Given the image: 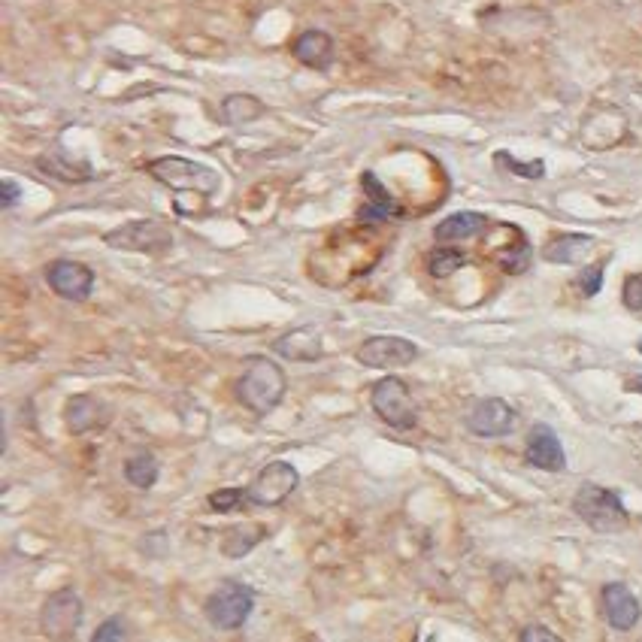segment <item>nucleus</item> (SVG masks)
Returning <instances> with one entry per match:
<instances>
[{
	"mask_svg": "<svg viewBox=\"0 0 642 642\" xmlns=\"http://www.w3.org/2000/svg\"><path fill=\"white\" fill-rule=\"evenodd\" d=\"M285 388H288V379H285V370L264 358V355H252L246 361V370L243 376L237 379V400L255 412V415H267L273 412L282 397H285Z\"/></svg>",
	"mask_w": 642,
	"mask_h": 642,
	"instance_id": "1",
	"label": "nucleus"
},
{
	"mask_svg": "<svg viewBox=\"0 0 642 642\" xmlns=\"http://www.w3.org/2000/svg\"><path fill=\"white\" fill-rule=\"evenodd\" d=\"M149 176L158 179L161 185L173 188V191H194V194H216L222 188V173H216L212 167L182 158V155H164L146 164Z\"/></svg>",
	"mask_w": 642,
	"mask_h": 642,
	"instance_id": "2",
	"label": "nucleus"
},
{
	"mask_svg": "<svg viewBox=\"0 0 642 642\" xmlns=\"http://www.w3.org/2000/svg\"><path fill=\"white\" fill-rule=\"evenodd\" d=\"M255 609V591L246 582L225 579L203 603V615L216 630H240Z\"/></svg>",
	"mask_w": 642,
	"mask_h": 642,
	"instance_id": "3",
	"label": "nucleus"
},
{
	"mask_svg": "<svg viewBox=\"0 0 642 642\" xmlns=\"http://www.w3.org/2000/svg\"><path fill=\"white\" fill-rule=\"evenodd\" d=\"M573 512L597 533H618L627 527V509L621 497L603 485L585 482L573 497Z\"/></svg>",
	"mask_w": 642,
	"mask_h": 642,
	"instance_id": "4",
	"label": "nucleus"
},
{
	"mask_svg": "<svg viewBox=\"0 0 642 642\" xmlns=\"http://www.w3.org/2000/svg\"><path fill=\"white\" fill-rule=\"evenodd\" d=\"M85 618V606L76 588H61L55 594L46 597L43 609H40V630L43 636H49L52 642H70Z\"/></svg>",
	"mask_w": 642,
	"mask_h": 642,
	"instance_id": "5",
	"label": "nucleus"
},
{
	"mask_svg": "<svg viewBox=\"0 0 642 642\" xmlns=\"http://www.w3.org/2000/svg\"><path fill=\"white\" fill-rule=\"evenodd\" d=\"M370 403L376 409V415L391 424L394 431H412L418 424V409L415 400L409 394V385L397 376H385L373 385L370 391Z\"/></svg>",
	"mask_w": 642,
	"mask_h": 642,
	"instance_id": "6",
	"label": "nucleus"
},
{
	"mask_svg": "<svg viewBox=\"0 0 642 642\" xmlns=\"http://www.w3.org/2000/svg\"><path fill=\"white\" fill-rule=\"evenodd\" d=\"M110 249L122 252H143V255H161L173 246V231L158 219H137L122 228H113L103 237Z\"/></svg>",
	"mask_w": 642,
	"mask_h": 642,
	"instance_id": "7",
	"label": "nucleus"
},
{
	"mask_svg": "<svg viewBox=\"0 0 642 642\" xmlns=\"http://www.w3.org/2000/svg\"><path fill=\"white\" fill-rule=\"evenodd\" d=\"M300 485V473L288 461H270L267 467L258 470L252 485L246 488V497L252 506H279L285 503Z\"/></svg>",
	"mask_w": 642,
	"mask_h": 642,
	"instance_id": "8",
	"label": "nucleus"
},
{
	"mask_svg": "<svg viewBox=\"0 0 642 642\" xmlns=\"http://www.w3.org/2000/svg\"><path fill=\"white\" fill-rule=\"evenodd\" d=\"M515 409L500 400V397H482L470 406L467 412V427H470V434L476 437H485V440H494V437H506L515 431Z\"/></svg>",
	"mask_w": 642,
	"mask_h": 642,
	"instance_id": "9",
	"label": "nucleus"
},
{
	"mask_svg": "<svg viewBox=\"0 0 642 642\" xmlns=\"http://www.w3.org/2000/svg\"><path fill=\"white\" fill-rule=\"evenodd\" d=\"M418 355H421V349L412 340H406V337H370L358 349V361L364 367H370V370L409 367Z\"/></svg>",
	"mask_w": 642,
	"mask_h": 642,
	"instance_id": "10",
	"label": "nucleus"
},
{
	"mask_svg": "<svg viewBox=\"0 0 642 642\" xmlns=\"http://www.w3.org/2000/svg\"><path fill=\"white\" fill-rule=\"evenodd\" d=\"M46 282H49V288H52L58 297L73 300V303L88 300L91 291H94V273H91V267L82 264V261H67V258L49 264Z\"/></svg>",
	"mask_w": 642,
	"mask_h": 642,
	"instance_id": "11",
	"label": "nucleus"
},
{
	"mask_svg": "<svg viewBox=\"0 0 642 642\" xmlns=\"http://www.w3.org/2000/svg\"><path fill=\"white\" fill-rule=\"evenodd\" d=\"M527 464L546 470V473H561L567 467V455L564 446L558 440V434L552 431L549 424H533V431L527 437Z\"/></svg>",
	"mask_w": 642,
	"mask_h": 642,
	"instance_id": "12",
	"label": "nucleus"
},
{
	"mask_svg": "<svg viewBox=\"0 0 642 642\" xmlns=\"http://www.w3.org/2000/svg\"><path fill=\"white\" fill-rule=\"evenodd\" d=\"M600 600H603V615H606L609 627H615V630L624 633V630H633L639 624L642 606H639V600L633 597V591L627 585H621V582L603 585Z\"/></svg>",
	"mask_w": 642,
	"mask_h": 642,
	"instance_id": "13",
	"label": "nucleus"
},
{
	"mask_svg": "<svg viewBox=\"0 0 642 642\" xmlns=\"http://www.w3.org/2000/svg\"><path fill=\"white\" fill-rule=\"evenodd\" d=\"M291 55L309 67V70H328L334 64V55H337V46H334V37L328 31H318V28H309L303 34L294 37L291 43Z\"/></svg>",
	"mask_w": 642,
	"mask_h": 642,
	"instance_id": "14",
	"label": "nucleus"
},
{
	"mask_svg": "<svg viewBox=\"0 0 642 642\" xmlns=\"http://www.w3.org/2000/svg\"><path fill=\"white\" fill-rule=\"evenodd\" d=\"M627 131V122H624V113H618L615 106H600L597 113H591L582 125V140L585 146L591 149H606V146H615Z\"/></svg>",
	"mask_w": 642,
	"mask_h": 642,
	"instance_id": "15",
	"label": "nucleus"
},
{
	"mask_svg": "<svg viewBox=\"0 0 642 642\" xmlns=\"http://www.w3.org/2000/svg\"><path fill=\"white\" fill-rule=\"evenodd\" d=\"M273 352L288 358V361H297V364H312V361H318L321 355H325V346H321L318 328L303 325V328H291L288 334H282L273 343Z\"/></svg>",
	"mask_w": 642,
	"mask_h": 642,
	"instance_id": "16",
	"label": "nucleus"
},
{
	"mask_svg": "<svg viewBox=\"0 0 642 642\" xmlns=\"http://www.w3.org/2000/svg\"><path fill=\"white\" fill-rule=\"evenodd\" d=\"M64 421H67V427H70V434L100 431V427H106V421H110V409H106L97 397L76 394V397L67 400Z\"/></svg>",
	"mask_w": 642,
	"mask_h": 642,
	"instance_id": "17",
	"label": "nucleus"
},
{
	"mask_svg": "<svg viewBox=\"0 0 642 642\" xmlns=\"http://www.w3.org/2000/svg\"><path fill=\"white\" fill-rule=\"evenodd\" d=\"M37 167H40L46 176L61 179V182H67V185H73V182H88V179L94 176V170H91L85 161H73V158H67L61 149H52V152L40 155V158H37Z\"/></svg>",
	"mask_w": 642,
	"mask_h": 642,
	"instance_id": "18",
	"label": "nucleus"
},
{
	"mask_svg": "<svg viewBox=\"0 0 642 642\" xmlns=\"http://www.w3.org/2000/svg\"><path fill=\"white\" fill-rule=\"evenodd\" d=\"M485 228H488V219L482 216V212H455V216H449L437 225L434 237L440 243H461V240L482 234Z\"/></svg>",
	"mask_w": 642,
	"mask_h": 642,
	"instance_id": "19",
	"label": "nucleus"
},
{
	"mask_svg": "<svg viewBox=\"0 0 642 642\" xmlns=\"http://www.w3.org/2000/svg\"><path fill=\"white\" fill-rule=\"evenodd\" d=\"M591 249H594V237H588V234H561L543 249V258L549 264H579Z\"/></svg>",
	"mask_w": 642,
	"mask_h": 642,
	"instance_id": "20",
	"label": "nucleus"
},
{
	"mask_svg": "<svg viewBox=\"0 0 642 642\" xmlns=\"http://www.w3.org/2000/svg\"><path fill=\"white\" fill-rule=\"evenodd\" d=\"M264 116V103L255 97V94H228L222 100V122L231 125V128H243V125H252Z\"/></svg>",
	"mask_w": 642,
	"mask_h": 642,
	"instance_id": "21",
	"label": "nucleus"
},
{
	"mask_svg": "<svg viewBox=\"0 0 642 642\" xmlns=\"http://www.w3.org/2000/svg\"><path fill=\"white\" fill-rule=\"evenodd\" d=\"M264 533H267L264 527L234 524V527H228V530H225V537H222V546H219V549H222V555H225V558H234V561H237V558H246V555H249L261 540H264Z\"/></svg>",
	"mask_w": 642,
	"mask_h": 642,
	"instance_id": "22",
	"label": "nucleus"
},
{
	"mask_svg": "<svg viewBox=\"0 0 642 642\" xmlns=\"http://www.w3.org/2000/svg\"><path fill=\"white\" fill-rule=\"evenodd\" d=\"M364 188L370 194V203L364 209V219H391L400 216V206L391 194H385V188L379 185V179L373 173H364Z\"/></svg>",
	"mask_w": 642,
	"mask_h": 642,
	"instance_id": "23",
	"label": "nucleus"
},
{
	"mask_svg": "<svg viewBox=\"0 0 642 642\" xmlns=\"http://www.w3.org/2000/svg\"><path fill=\"white\" fill-rule=\"evenodd\" d=\"M158 473H161V464L152 452H140L125 461V479L140 491H149L158 482Z\"/></svg>",
	"mask_w": 642,
	"mask_h": 642,
	"instance_id": "24",
	"label": "nucleus"
},
{
	"mask_svg": "<svg viewBox=\"0 0 642 642\" xmlns=\"http://www.w3.org/2000/svg\"><path fill=\"white\" fill-rule=\"evenodd\" d=\"M464 264H467L464 252H458V249H437V252L431 255V261H427V270H431L434 279H449V276L458 273Z\"/></svg>",
	"mask_w": 642,
	"mask_h": 642,
	"instance_id": "25",
	"label": "nucleus"
},
{
	"mask_svg": "<svg viewBox=\"0 0 642 642\" xmlns=\"http://www.w3.org/2000/svg\"><path fill=\"white\" fill-rule=\"evenodd\" d=\"M243 503H249V497H246L243 488H222V491H212L209 494V509H216V512H234Z\"/></svg>",
	"mask_w": 642,
	"mask_h": 642,
	"instance_id": "26",
	"label": "nucleus"
},
{
	"mask_svg": "<svg viewBox=\"0 0 642 642\" xmlns=\"http://www.w3.org/2000/svg\"><path fill=\"white\" fill-rule=\"evenodd\" d=\"M497 264H500L506 273H524V270H527V264H530V246L521 240L515 249H503V252H497Z\"/></svg>",
	"mask_w": 642,
	"mask_h": 642,
	"instance_id": "27",
	"label": "nucleus"
},
{
	"mask_svg": "<svg viewBox=\"0 0 642 642\" xmlns=\"http://www.w3.org/2000/svg\"><path fill=\"white\" fill-rule=\"evenodd\" d=\"M125 639H128V627H125V618H122V615L106 618V621L94 630V636H91V642H125Z\"/></svg>",
	"mask_w": 642,
	"mask_h": 642,
	"instance_id": "28",
	"label": "nucleus"
},
{
	"mask_svg": "<svg viewBox=\"0 0 642 642\" xmlns=\"http://www.w3.org/2000/svg\"><path fill=\"white\" fill-rule=\"evenodd\" d=\"M497 164H506L512 173H518V176H527V179H540V176L546 173V164H543V161L521 164V161H515V158H512V155H506V152H497Z\"/></svg>",
	"mask_w": 642,
	"mask_h": 642,
	"instance_id": "29",
	"label": "nucleus"
},
{
	"mask_svg": "<svg viewBox=\"0 0 642 642\" xmlns=\"http://www.w3.org/2000/svg\"><path fill=\"white\" fill-rule=\"evenodd\" d=\"M579 288H582V294H585V297H594V294L603 288V264H591V267H585V270H582V276H579Z\"/></svg>",
	"mask_w": 642,
	"mask_h": 642,
	"instance_id": "30",
	"label": "nucleus"
},
{
	"mask_svg": "<svg viewBox=\"0 0 642 642\" xmlns=\"http://www.w3.org/2000/svg\"><path fill=\"white\" fill-rule=\"evenodd\" d=\"M624 306L633 309V312L642 309V273L627 276V282H624Z\"/></svg>",
	"mask_w": 642,
	"mask_h": 642,
	"instance_id": "31",
	"label": "nucleus"
},
{
	"mask_svg": "<svg viewBox=\"0 0 642 642\" xmlns=\"http://www.w3.org/2000/svg\"><path fill=\"white\" fill-rule=\"evenodd\" d=\"M518 642H564V639H561L555 630L543 627V624H530V627H524V630H521Z\"/></svg>",
	"mask_w": 642,
	"mask_h": 642,
	"instance_id": "32",
	"label": "nucleus"
},
{
	"mask_svg": "<svg viewBox=\"0 0 642 642\" xmlns=\"http://www.w3.org/2000/svg\"><path fill=\"white\" fill-rule=\"evenodd\" d=\"M19 200H22V185L16 179H4V182H0V206L13 209Z\"/></svg>",
	"mask_w": 642,
	"mask_h": 642,
	"instance_id": "33",
	"label": "nucleus"
},
{
	"mask_svg": "<svg viewBox=\"0 0 642 642\" xmlns=\"http://www.w3.org/2000/svg\"><path fill=\"white\" fill-rule=\"evenodd\" d=\"M627 391H633V394H642V376H633V379H627V385H624Z\"/></svg>",
	"mask_w": 642,
	"mask_h": 642,
	"instance_id": "34",
	"label": "nucleus"
},
{
	"mask_svg": "<svg viewBox=\"0 0 642 642\" xmlns=\"http://www.w3.org/2000/svg\"><path fill=\"white\" fill-rule=\"evenodd\" d=\"M636 349H639V352H642V340H639V346H636Z\"/></svg>",
	"mask_w": 642,
	"mask_h": 642,
	"instance_id": "35",
	"label": "nucleus"
}]
</instances>
